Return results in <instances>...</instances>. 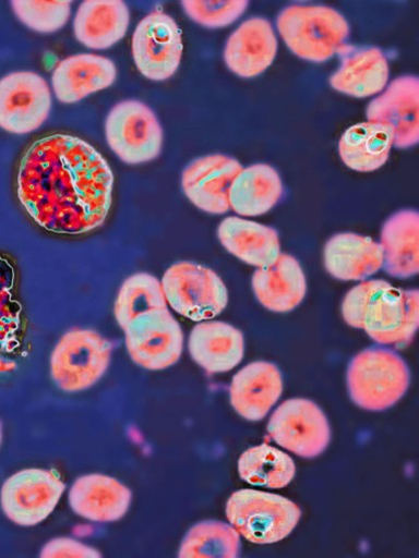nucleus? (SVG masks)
<instances>
[{
    "mask_svg": "<svg viewBox=\"0 0 419 558\" xmlns=\"http://www.w3.org/2000/svg\"><path fill=\"white\" fill-rule=\"evenodd\" d=\"M113 172L85 141L52 135L36 142L22 159L17 192L29 216L45 230L80 235L100 228L109 215Z\"/></svg>",
    "mask_w": 419,
    "mask_h": 558,
    "instance_id": "1",
    "label": "nucleus"
},
{
    "mask_svg": "<svg viewBox=\"0 0 419 558\" xmlns=\"http://www.w3.org/2000/svg\"><path fill=\"white\" fill-rule=\"evenodd\" d=\"M277 31L299 59L325 63L346 45L349 24L336 10L322 5L294 4L277 17Z\"/></svg>",
    "mask_w": 419,
    "mask_h": 558,
    "instance_id": "2",
    "label": "nucleus"
},
{
    "mask_svg": "<svg viewBox=\"0 0 419 558\" xmlns=\"http://www.w3.org/2000/svg\"><path fill=\"white\" fill-rule=\"evenodd\" d=\"M410 374L394 351L369 348L358 353L347 369V388L359 408L381 412L396 404L406 393Z\"/></svg>",
    "mask_w": 419,
    "mask_h": 558,
    "instance_id": "3",
    "label": "nucleus"
},
{
    "mask_svg": "<svg viewBox=\"0 0 419 558\" xmlns=\"http://www.w3.org/2000/svg\"><path fill=\"white\" fill-rule=\"evenodd\" d=\"M226 514L230 524L249 542L274 544L294 531L301 518V509L282 495L247 488L230 496Z\"/></svg>",
    "mask_w": 419,
    "mask_h": 558,
    "instance_id": "4",
    "label": "nucleus"
},
{
    "mask_svg": "<svg viewBox=\"0 0 419 558\" xmlns=\"http://www.w3.org/2000/svg\"><path fill=\"white\" fill-rule=\"evenodd\" d=\"M113 345L99 332L74 328L59 341L51 355V376L65 392L96 385L109 368Z\"/></svg>",
    "mask_w": 419,
    "mask_h": 558,
    "instance_id": "5",
    "label": "nucleus"
},
{
    "mask_svg": "<svg viewBox=\"0 0 419 558\" xmlns=\"http://www.w3.org/2000/svg\"><path fill=\"white\" fill-rule=\"evenodd\" d=\"M161 284L168 305L193 322L213 319L228 305V290L222 278L212 269L194 263L182 262L171 266Z\"/></svg>",
    "mask_w": 419,
    "mask_h": 558,
    "instance_id": "6",
    "label": "nucleus"
},
{
    "mask_svg": "<svg viewBox=\"0 0 419 558\" xmlns=\"http://www.w3.org/2000/svg\"><path fill=\"white\" fill-rule=\"evenodd\" d=\"M105 130L109 147L127 165L151 162L161 153L164 133L159 120L141 101L128 100L115 106Z\"/></svg>",
    "mask_w": 419,
    "mask_h": 558,
    "instance_id": "7",
    "label": "nucleus"
},
{
    "mask_svg": "<svg viewBox=\"0 0 419 558\" xmlns=\"http://www.w3.org/2000/svg\"><path fill=\"white\" fill-rule=\"evenodd\" d=\"M65 489L56 471L26 469L5 481L0 489V506L14 523L35 526L51 515Z\"/></svg>",
    "mask_w": 419,
    "mask_h": 558,
    "instance_id": "8",
    "label": "nucleus"
},
{
    "mask_svg": "<svg viewBox=\"0 0 419 558\" xmlns=\"http://www.w3.org/2000/svg\"><path fill=\"white\" fill-rule=\"evenodd\" d=\"M123 330L131 359L145 369L163 371L181 359L184 335L168 308L146 312Z\"/></svg>",
    "mask_w": 419,
    "mask_h": 558,
    "instance_id": "9",
    "label": "nucleus"
},
{
    "mask_svg": "<svg viewBox=\"0 0 419 558\" xmlns=\"http://www.w3.org/2000/svg\"><path fill=\"white\" fill-rule=\"evenodd\" d=\"M267 433L277 445L306 459L320 456L331 441V426L323 410L302 398L283 402L273 413Z\"/></svg>",
    "mask_w": 419,
    "mask_h": 558,
    "instance_id": "10",
    "label": "nucleus"
},
{
    "mask_svg": "<svg viewBox=\"0 0 419 558\" xmlns=\"http://www.w3.org/2000/svg\"><path fill=\"white\" fill-rule=\"evenodd\" d=\"M51 110V88L40 75L17 72L0 80V129L32 134L46 123Z\"/></svg>",
    "mask_w": 419,
    "mask_h": 558,
    "instance_id": "11",
    "label": "nucleus"
},
{
    "mask_svg": "<svg viewBox=\"0 0 419 558\" xmlns=\"http://www.w3.org/2000/svg\"><path fill=\"white\" fill-rule=\"evenodd\" d=\"M182 32L164 12H154L136 27L132 53L140 73L149 81L165 82L179 70L183 56Z\"/></svg>",
    "mask_w": 419,
    "mask_h": 558,
    "instance_id": "12",
    "label": "nucleus"
},
{
    "mask_svg": "<svg viewBox=\"0 0 419 558\" xmlns=\"http://www.w3.org/2000/svg\"><path fill=\"white\" fill-rule=\"evenodd\" d=\"M418 291L391 287L369 305L362 329L381 345L403 347L418 330Z\"/></svg>",
    "mask_w": 419,
    "mask_h": 558,
    "instance_id": "13",
    "label": "nucleus"
},
{
    "mask_svg": "<svg viewBox=\"0 0 419 558\" xmlns=\"http://www.w3.org/2000/svg\"><path fill=\"white\" fill-rule=\"evenodd\" d=\"M419 81L416 76H402L388 84L367 108L369 122L391 129L394 146L407 149L419 141Z\"/></svg>",
    "mask_w": 419,
    "mask_h": 558,
    "instance_id": "14",
    "label": "nucleus"
},
{
    "mask_svg": "<svg viewBox=\"0 0 419 558\" xmlns=\"http://www.w3.org/2000/svg\"><path fill=\"white\" fill-rule=\"evenodd\" d=\"M242 169L239 161L225 155L199 158L183 171L182 190L200 210L224 215L230 210V187Z\"/></svg>",
    "mask_w": 419,
    "mask_h": 558,
    "instance_id": "15",
    "label": "nucleus"
},
{
    "mask_svg": "<svg viewBox=\"0 0 419 558\" xmlns=\"http://www.w3.org/2000/svg\"><path fill=\"white\" fill-rule=\"evenodd\" d=\"M278 50V40L272 24L262 17L243 22L227 40L224 60L237 76L254 78L273 64Z\"/></svg>",
    "mask_w": 419,
    "mask_h": 558,
    "instance_id": "16",
    "label": "nucleus"
},
{
    "mask_svg": "<svg viewBox=\"0 0 419 558\" xmlns=\"http://www.w3.org/2000/svg\"><path fill=\"white\" fill-rule=\"evenodd\" d=\"M337 56L339 66L330 78L334 90L364 99L380 95L387 86L388 62L380 49L345 45Z\"/></svg>",
    "mask_w": 419,
    "mask_h": 558,
    "instance_id": "17",
    "label": "nucleus"
},
{
    "mask_svg": "<svg viewBox=\"0 0 419 558\" xmlns=\"http://www.w3.org/2000/svg\"><path fill=\"white\" fill-rule=\"evenodd\" d=\"M132 490L113 476L92 473L79 477L71 487L69 504L79 515L94 522H115L129 511Z\"/></svg>",
    "mask_w": 419,
    "mask_h": 558,
    "instance_id": "18",
    "label": "nucleus"
},
{
    "mask_svg": "<svg viewBox=\"0 0 419 558\" xmlns=\"http://www.w3.org/2000/svg\"><path fill=\"white\" fill-rule=\"evenodd\" d=\"M229 392L237 413L250 422H259L282 397V373L270 362L250 363L235 375Z\"/></svg>",
    "mask_w": 419,
    "mask_h": 558,
    "instance_id": "19",
    "label": "nucleus"
},
{
    "mask_svg": "<svg viewBox=\"0 0 419 558\" xmlns=\"http://www.w3.org/2000/svg\"><path fill=\"white\" fill-rule=\"evenodd\" d=\"M116 80L117 66L110 59L80 54L59 63L52 75V87L60 102L73 105L108 89Z\"/></svg>",
    "mask_w": 419,
    "mask_h": 558,
    "instance_id": "20",
    "label": "nucleus"
},
{
    "mask_svg": "<svg viewBox=\"0 0 419 558\" xmlns=\"http://www.w3.org/2000/svg\"><path fill=\"white\" fill-rule=\"evenodd\" d=\"M252 289L265 308L274 313H288L306 298L307 278L295 257L280 254L272 265L258 268L252 278Z\"/></svg>",
    "mask_w": 419,
    "mask_h": 558,
    "instance_id": "21",
    "label": "nucleus"
},
{
    "mask_svg": "<svg viewBox=\"0 0 419 558\" xmlns=\"http://www.w3.org/2000/svg\"><path fill=\"white\" fill-rule=\"evenodd\" d=\"M189 352L210 374L227 373L244 356L243 333L224 322H201L191 331Z\"/></svg>",
    "mask_w": 419,
    "mask_h": 558,
    "instance_id": "22",
    "label": "nucleus"
},
{
    "mask_svg": "<svg viewBox=\"0 0 419 558\" xmlns=\"http://www.w3.org/2000/svg\"><path fill=\"white\" fill-rule=\"evenodd\" d=\"M323 258L326 271L340 281H363L383 268L379 243L355 233L332 236L325 244Z\"/></svg>",
    "mask_w": 419,
    "mask_h": 558,
    "instance_id": "23",
    "label": "nucleus"
},
{
    "mask_svg": "<svg viewBox=\"0 0 419 558\" xmlns=\"http://www.w3.org/2000/svg\"><path fill=\"white\" fill-rule=\"evenodd\" d=\"M130 20V10L120 0H87L76 13L74 34L86 48L107 50L125 37Z\"/></svg>",
    "mask_w": 419,
    "mask_h": 558,
    "instance_id": "24",
    "label": "nucleus"
},
{
    "mask_svg": "<svg viewBox=\"0 0 419 558\" xmlns=\"http://www.w3.org/2000/svg\"><path fill=\"white\" fill-rule=\"evenodd\" d=\"M222 245L247 265L263 268L272 265L280 253L275 229L240 217H229L218 227Z\"/></svg>",
    "mask_w": 419,
    "mask_h": 558,
    "instance_id": "25",
    "label": "nucleus"
},
{
    "mask_svg": "<svg viewBox=\"0 0 419 558\" xmlns=\"http://www.w3.org/2000/svg\"><path fill=\"white\" fill-rule=\"evenodd\" d=\"M419 215L414 210H402L384 223L380 247L383 268L393 278L407 279L419 271Z\"/></svg>",
    "mask_w": 419,
    "mask_h": 558,
    "instance_id": "26",
    "label": "nucleus"
},
{
    "mask_svg": "<svg viewBox=\"0 0 419 558\" xmlns=\"http://www.w3.org/2000/svg\"><path fill=\"white\" fill-rule=\"evenodd\" d=\"M284 185L279 173L268 165L242 169L229 192V204L241 217H259L271 211L283 198Z\"/></svg>",
    "mask_w": 419,
    "mask_h": 558,
    "instance_id": "27",
    "label": "nucleus"
},
{
    "mask_svg": "<svg viewBox=\"0 0 419 558\" xmlns=\"http://www.w3.org/2000/svg\"><path fill=\"white\" fill-rule=\"evenodd\" d=\"M393 146L391 129L368 121L349 128L343 134L338 154L347 168L357 172H373L386 163Z\"/></svg>",
    "mask_w": 419,
    "mask_h": 558,
    "instance_id": "28",
    "label": "nucleus"
},
{
    "mask_svg": "<svg viewBox=\"0 0 419 558\" xmlns=\"http://www.w3.org/2000/svg\"><path fill=\"white\" fill-rule=\"evenodd\" d=\"M238 471L240 477L251 485L283 488L295 477L296 464L286 452L263 444L241 454Z\"/></svg>",
    "mask_w": 419,
    "mask_h": 558,
    "instance_id": "29",
    "label": "nucleus"
},
{
    "mask_svg": "<svg viewBox=\"0 0 419 558\" xmlns=\"http://www.w3.org/2000/svg\"><path fill=\"white\" fill-rule=\"evenodd\" d=\"M239 532L223 521L206 520L193 525L184 536L181 558H237L240 556Z\"/></svg>",
    "mask_w": 419,
    "mask_h": 558,
    "instance_id": "30",
    "label": "nucleus"
},
{
    "mask_svg": "<svg viewBox=\"0 0 419 558\" xmlns=\"http://www.w3.org/2000/svg\"><path fill=\"white\" fill-rule=\"evenodd\" d=\"M161 308H168L161 282L149 274L141 272L122 284L115 304V316L124 329L135 317Z\"/></svg>",
    "mask_w": 419,
    "mask_h": 558,
    "instance_id": "31",
    "label": "nucleus"
},
{
    "mask_svg": "<svg viewBox=\"0 0 419 558\" xmlns=\"http://www.w3.org/2000/svg\"><path fill=\"white\" fill-rule=\"evenodd\" d=\"M12 8L17 19L29 29L47 35L61 31L72 15V2L14 0Z\"/></svg>",
    "mask_w": 419,
    "mask_h": 558,
    "instance_id": "32",
    "label": "nucleus"
},
{
    "mask_svg": "<svg viewBox=\"0 0 419 558\" xmlns=\"http://www.w3.org/2000/svg\"><path fill=\"white\" fill-rule=\"evenodd\" d=\"M15 272L13 267L0 258V353L12 351L21 325L22 307L14 300Z\"/></svg>",
    "mask_w": 419,
    "mask_h": 558,
    "instance_id": "33",
    "label": "nucleus"
},
{
    "mask_svg": "<svg viewBox=\"0 0 419 558\" xmlns=\"http://www.w3.org/2000/svg\"><path fill=\"white\" fill-rule=\"evenodd\" d=\"M244 0L236 2H204V0H185L182 8L196 24L208 29H222L235 24L248 10Z\"/></svg>",
    "mask_w": 419,
    "mask_h": 558,
    "instance_id": "34",
    "label": "nucleus"
},
{
    "mask_svg": "<svg viewBox=\"0 0 419 558\" xmlns=\"http://www.w3.org/2000/svg\"><path fill=\"white\" fill-rule=\"evenodd\" d=\"M392 286L383 280H364L354 287L342 304V315L346 324L362 329L364 315L371 302Z\"/></svg>",
    "mask_w": 419,
    "mask_h": 558,
    "instance_id": "35",
    "label": "nucleus"
},
{
    "mask_svg": "<svg viewBox=\"0 0 419 558\" xmlns=\"http://www.w3.org/2000/svg\"><path fill=\"white\" fill-rule=\"evenodd\" d=\"M46 558H96L103 555L91 545L71 537H58L48 542L40 554Z\"/></svg>",
    "mask_w": 419,
    "mask_h": 558,
    "instance_id": "36",
    "label": "nucleus"
},
{
    "mask_svg": "<svg viewBox=\"0 0 419 558\" xmlns=\"http://www.w3.org/2000/svg\"><path fill=\"white\" fill-rule=\"evenodd\" d=\"M3 441V424L0 422V445H2Z\"/></svg>",
    "mask_w": 419,
    "mask_h": 558,
    "instance_id": "37",
    "label": "nucleus"
}]
</instances>
